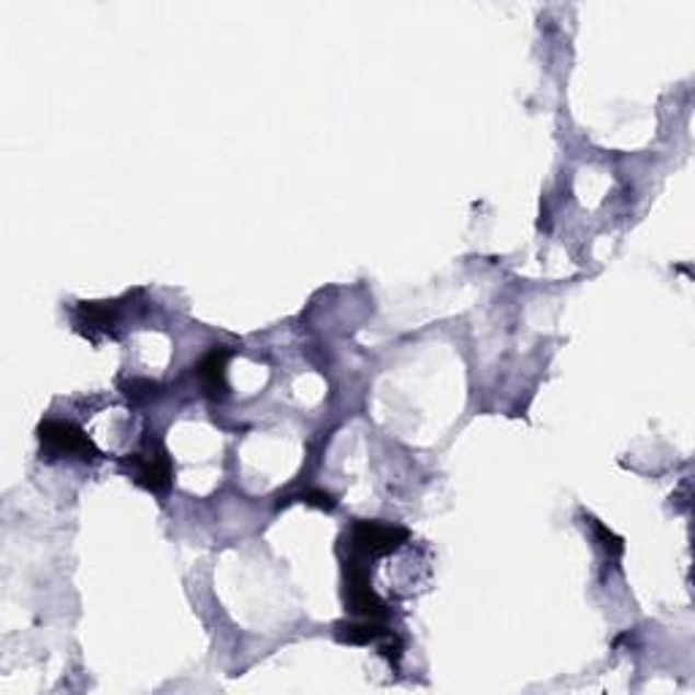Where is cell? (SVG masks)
<instances>
[{"instance_id": "obj_6", "label": "cell", "mask_w": 695, "mask_h": 695, "mask_svg": "<svg viewBox=\"0 0 695 695\" xmlns=\"http://www.w3.org/2000/svg\"><path fill=\"white\" fill-rule=\"evenodd\" d=\"M392 633L386 630L378 619H361V623H343L337 625V638L346 644H372V641H381V638H389Z\"/></svg>"}, {"instance_id": "obj_2", "label": "cell", "mask_w": 695, "mask_h": 695, "mask_svg": "<svg viewBox=\"0 0 695 695\" xmlns=\"http://www.w3.org/2000/svg\"><path fill=\"white\" fill-rule=\"evenodd\" d=\"M408 538L410 533L405 528H399V524L356 522L348 535V549L350 555L361 559H375L397 552Z\"/></svg>"}, {"instance_id": "obj_4", "label": "cell", "mask_w": 695, "mask_h": 695, "mask_svg": "<svg viewBox=\"0 0 695 695\" xmlns=\"http://www.w3.org/2000/svg\"><path fill=\"white\" fill-rule=\"evenodd\" d=\"M128 465H131L134 482H137L139 487L155 491V495H163V491H169V487H172L174 465L166 445H163L161 440H147L144 449H141L139 454H134Z\"/></svg>"}, {"instance_id": "obj_1", "label": "cell", "mask_w": 695, "mask_h": 695, "mask_svg": "<svg viewBox=\"0 0 695 695\" xmlns=\"http://www.w3.org/2000/svg\"><path fill=\"white\" fill-rule=\"evenodd\" d=\"M370 559L350 555L346 559V603L350 612L361 619H383L389 614L386 603L372 590Z\"/></svg>"}, {"instance_id": "obj_8", "label": "cell", "mask_w": 695, "mask_h": 695, "mask_svg": "<svg viewBox=\"0 0 695 695\" xmlns=\"http://www.w3.org/2000/svg\"><path fill=\"white\" fill-rule=\"evenodd\" d=\"M293 500H299V502H308V506H315V508H321V511H332V508L337 506V500L335 497L329 495V491H324V489H304V491H299V495H293V497H288L286 502H293Z\"/></svg>"}, {"instance_id": "obj_7", "label": "cell", "mask_w": 695, "mask_h": 695, "mask_svg": "<svg viewBox=\"0 0 695 695\" xmlns=\"http://www.w3.org/2000/svg\"><path fill=\"white\" fill-rule=\"evenodd\" d=\"M79 318H84L88 329H109L112 310L101 302L79 304Z\"/></svg>"}, {"instance_id": "obj_3", "label": "cell", "mask_w": 695, "mask_h": 695, "mask_svg": "<svg viewBox=\"0 0 695 695\" xmlns=\"http://www.w3.org/2000/svg\"><path fill=\"white\" fill-rule=\"evenodd\" d=\"M38 440L49 454L58 456H77V460H99V449L93 440L88 438L82 427L71 421H60V418H47L38 424Z\"/></svg>"}, {"instance_id": "obj_5", "label": "cell", "mask_w": 695, "mask_h": 695, "mask_svg": "<svg viewBox=\"0 0 695 695\" xmlns=\"http://www.w3.org/2000/svg\"><path fill=\"white\" fill-rule=\"evenodd\" d=\"M225 367H229V350L212 348L205 359L196 364V378H199L201 389L207 397L220 399L229 392V381H225Z\"/></svg>"}]
</instances>
